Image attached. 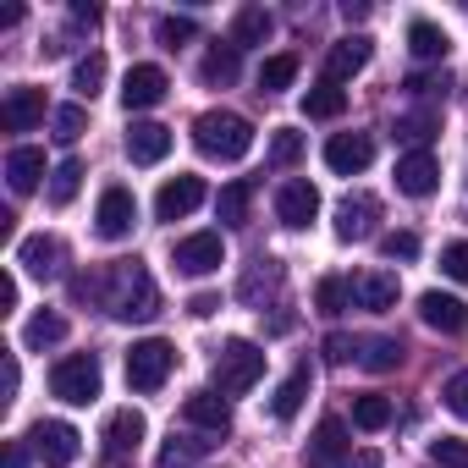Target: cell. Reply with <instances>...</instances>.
Masks as SVG:
<instances>
[{
    "label": "cell",
    "mask_w": 468,
    "mask_h": 468,
    "mask_svg": "<svg viewBox=\"0 0 468 468\" xmlns=\"http://www.w3.org/2000/svg\"><path fill=\"white\" fill-rule=\"evenodd\" d=\"M94 298H100L116 320H154V314H160V287H154V276H149L138 260H116V265L94 282Z\"/></svg>",
    "instance_id": "6da1fadb"
},
{
    "label": "cell",
    "mask_w": 468,
    "mask_h": 468,
    "mask_svg": "<svg viewBox=\"0 0 468 468\" xmlns=\"http://www.w3.org/2000/svg\"><path fill=\"white\" fill-rule=\"evenodd\" d=\"M193 144H198L209 160H243V154L254 149V127H249V116H238V111H204V116L193 122Z\"/></svg>",
    "instance_id": "7a4b0ae2"
},
{
    "label": "cell",
    "mask_w": 468,
    "mask_h": 468,
    "mask_svg": "<svg viewBox=\"0 0 468 468\" xmlns=\"http://www.w3.org/2000/svg\"><path fill=\"white\" fill-rule=\"evenodd\" d=\"M260 375H265V347L249 342V336H231V342L215 353V386H220L226 397H243Z\"/></svg>",
    "instance_id": "3957f363"
},
{
    "label": "cell",
    "mask_w": 468,
    "mask_h": 468,
    "mask_svg": "<svg viewBox=\"0 0 468 468\" xmlns=\"http://www.w3.org/2000/svg\"><path fill=\"white\" fill-rule=\"evenodd\" d=\"M171 369H176V347L171 342L149 336V342H133L127 347V386L133 391H160L171 380Z\"/></svg>",
    "instance_id": "277c9868"
},
{
    "label": "cell",
    "mask_w": 468,
    "mask_h": 468,
    "mask_svg": "<svg viewBox=\"0 0 468 468\" xmlns=\"http://www.w3.org/2000/svg\"><path fill=\"white\" fill-rule=\"evenodd\" d=\"M50 391L72 408H89L100 397V358L94 353H67L56 369H50Z\"/></svg>",
    "instance_id": "5b68a950"
},
{
    "label": "cell",
    "mask_w": 468,
    "mask_h": 468,
    "mask_svg": "<svg viewBox=\"0 0 468 468\" xmlns=\"http://www.w3.org/2000/svg\"><path fill=\"white\" fill-rule=\"evenodd\" d=\"M28 441H34V457H39L45 468H72L78 452H83V435H78L67 419H39V424L28 430Z\"/></svg>",
    "instance_id": "8992f818"
},
{
    "label": "cell",
    "mask_w": 468,
    "mask_h": 468,
    "mask_svg": "<svg viewBox=\"0 0 468 468\" xmlns=\"http://www.w3.org/2000/svg\"><path fill=\"white\" fill-rule=\"evenodd\" d=\"M176 271L182 276H209V271H220L226 265V243H220V231H193V238H182L176 243Z\"/></svg>",
    "instance_id": "52a82bcc"
},
{
    "label": "cell",
    "mask_w": 468,
    "mask_h": 468,
    "mask_svg": "<svg viewBox=\"0 0 468 468\" xmlns=\"http://www.w3.org/2000/svg\"><path fill=\"white\" fill-rule=\"evenodd\" d=\"M314 215H320V187H314V182L292 176V182H282V187H276V220H282V226L303 231Z\"/></svg>",
    "instance_id": "ba28073f"
},
{
    "label": "cell",
    "mask_w": 468,
    "mask_h": 468,
    "mask_svg": "<svg viewBox=\"0 0 468 468\" xmlns=\"http://www.w3.org/2000/svg\"><path fill=\"white\" fill-rule=\"evenodd\" d=\"M133 220H138V198L127 187H105L100 193V209H94V231H100L105 243H116V238H127V231H133Z\"/></svg>",
    "instance_id": "9c48e42d"
},
{
    "label": "cell",
    "mask_w": 468,
    "mask_h": 468,
    "mask_svg": "<svg viewBox=\"0 0 468 468\" xmlns=\"http://www.w3.org/2000/svg\"><path fill=\"white\" fill-rule=\"evenodd\" d=\"M375 220H380V198L375 193H353L336 204V238L342 243H364L375 238Z\"/></svg>",
    "instance_id": "30bf717a"
},
{
    "label": "cell",
    "mask_w": 468,
    "mask_h": 468,
    "mask_svg": "<svg viewBox=\"0 0 468 468\" xmlns=\"http://www.w3.org/2000/svg\"><path fill=\"white\" fill-rule=\"evenodd\" d=\"M165 72L160 67H149V61H138V67H127V78H122V105L127 111H149V105H160L165 100Z\"/></svg>",
    "instance_id": "8fae6325"
},
{
    "label": "cell",
    "mask_w": 468,
    "mask_h": 468,
    "mask_svg": "<svg viewBox=\"0 0 468 468\" xmlns=\"http://www.w3.org/2000/svg\"><path fill=\"white\" fill-rule=\"evenodd\" d=\"M435 182H441V165H435L430 149H408V154L397 160V193H408V198H430Z\"/></svg>",
    "instance_id": "7c38bea8"
},
{
    "label": "cell",
    "mask_w": 468,
    "mask_h": 468,
    "mask_svg": "<svg viewBox=\"0 0 468 468\" xmlns=\"http://www.w3.org/2000/svg\"><path fill=\"white\" fill-rule=\"evenodd\" d=\"M419 320L430 331H441V336H463L468 331V303L452 298V292H424L419 298Z\"/></svg>",
    "instance_id": "4fadbf2b"
},
{
    "label": "cell",
    "mask_w": 468,
    "mask_h": 468,
    "mask_svg": "<svg viewBox=\"0 0 468 468\" xmlns=\"http://www.w3.org/2000/svg\"><path fill=\"white\" fill-rule=\"evenodd\" d=\"M375 160V138L369 133H336L331 144H325V165L336 171V176H353V171H364Z\"/></svg>",
    "instance_id": "5bb4252c"
},
{
    "label": "cell",
    "mask_w": 468,
    "mask_h": 468,
    "mask_svg": "<svg viewBox=\"0 0 468 468\" xmlns=\"http://www.w3.org/2000/svg\"><path fill=\"white\" fill-rule=\"evenodd\" d=\"M204 204V176H171L160 193H154V215L160 220H182Z\"/></svg>",
    "instance_id": "9a60e30c"
},
{
    "label": "cell",
    "mask_w": 468,
    "mask_h": 468,
    "mask_svg": "<svg viewBox=\"0 0 468 468\" xmlns=\"http://www.w3.org/2000/svg\"><path fill=\"white\" fill-rule=\"evenodd\" d=\"M144 413L138 408H122V413H111L105 419V452L116 457V463H127V457H138V446H144Z\"/></svg>",
    "instance_id": "2e32d148"
},
{
    "label": "cell",
    "mask_w": 468,
    "mask_h": 468,
    "mask_svg": "<svg viewBox=\"0 0 468 468\" xmlns=\"http://www.w3.org/2000/svg\"><path fill=\"white\" fill-rule=\"evenodd\" d=\"M39 122H45V89H6V100H0V127L28 133Z\"/></svg>",
    "instance_id": "e0dca14e"
},
{
    "label": "cell",
    "mask_w": 468,
    "mask_h": 468,
    "mask_svg": "<svg viewBox=\"0 0 468 468\" xmlns=\"http://www.w3.org/2000/svg\"><path fill=\"white\" fill-rule=\"evenodd\" d=\"M309 468H347V424L342 419H320L314 441H309Z\"/></svg>",
    "instance_id": "ac0fdd59"
},
{
    "label": "cell",
    "mask_w": 468,
    "mask_h": 468,
    "mask_svg": "<svg viewBox=\"0 0 468 468\" xmlns=\"http://www.w3.org/2000/svg\"><path fill=\"white\" fill-rule=\"evenodd\" d=\"M127 154H133V165H160V160L171 154V127H160V122H133V127H127Z\"/></svg>",
    "instance_id": "d6986e66"
},
{
    "label": "cell",
    "mask_w": 468,
    "mask_h": 468,
    "mask_svg": "<svg viewBox=\"0 0 468 468\" xmlns=\"http://www.w3.org/2000/svg\"><path fill=\"white\" fill-rule=\"evenodd\" d=\"M397 276L391 271H364V276H353V303L358 309H369V314H386V309H397Z\"/></svg>",
    "instance_id": "ffe728a7"
},
{
    "label": "cell",
    "mask_w": 468,
    "mask_h": 468,
    "mask_svg": "<svg viewBox=\"0 0 468 468\" xmlns=\"http://www.w3.org/2000/svg\"><path fill=\"white\" fill-rule=\"evenodd\" d=\"M182 419L198 424V430H209V435H226V430H231V402H226L220 391H193V397L182 402Z\"/></svg>",
    "instance_id": "44dd1931"
},
{
    "label": "cell",
    "mask_w": 468,
    "mask_h": 468,
    "mask_svg": "<svg viewBox=\"0 0 468 468\" xmlns=\"http://www.w3.org/2000/svg\"><path fill=\"white\" fill-rule=\"evenodd\" d=\"M369 56H375L369 39H336V45L325 50V83H347L353 72L369 67Z\"/></svg>",
    "instance_id": "7402d4cb"
},
{
    "label": "cell",
    "mask_w": 468,
    "mask_h": 468,
    "mask_svg": "<svg viewBox=\"0 0 468 468\" xmlns=\"http://www.w3.org/2000/svg\"><path fill=\"white\" fill-rule=\"evenodd\" d=\"M238 72H243V50L238 45H209V56L198 61V78L209 83V89H231V83H238Z\"/></svg>",
    "instance_id": "603a6c76"
},
{
    "label": "cell",
    "mask_w": 468,
    "mask_h": 468,
    "mask_svg": "<svg viewBox=\"0 0 468 468\" xmlns=\"http://www.w3.org/2000/svg\"><path fill=\"white\" fill-rule=\"evenodd\" d=\"M39 176H45V149L17 144V149L6 154V182H12V193H34V187H39Z\"/></svg>",
    "instance_id": "cb8c5ba5"
},
{
    "label": "cell",
    "mask_w": 468,
    "mask_h": 468,
    "mask_svg": "<svg viewBox=\"0 0 468 468\" xmlns=\"http://www.w3.org/2000/svg\"><path fill=\"white\" fill-rule=\"evenodd\" d=\"M17 265H23L28 276L50 282V276L61 271V243H56V238H23V243H17Z\"/></svg>",
    "instance_id": "d4e9b609"
},
{
    "label": "cell",
    "mask_w": 468,
    "mask_h": 468,
    "mask_svg": "<svg viewBox=\"0 0 468 468\" xmlns=\"http://www.w3.org/2000/svg\"><path fill=\"white\" fill-rule=\"evenodd\" d=\"M309 386H314V369H309V364H298V369H292V375H287V380L276 386V397H271V413H276V419L287 424V419H292V413L303 408Z\"/></svg>",
    "instance_id": "484cf974"
},
{
    "label": "cell",
    "mask_w": 468,
    "mask_h": 468,
    "mask_svg": "<svg viewBox=\"0 0 468 468\" xmlns=\"http://www.w3.org/2000/svg\"><path fill=\"white\" fill-rule=\"evenodd\" d=\"M358 364H364L369 375H391V369L402 364V342H397V336H364V342H358Z\"/></svg>",
    "instance_id": "4316f807"
},
{
    "label": "cell",
    "mask_w": 468,
    "mask_h": 468,
    "mask_svg": "<svg viewBox=\"0 0 468 468\" xmlns=\"http://www.w3.org/2000/svg\"><path fill=\"white\" fill-rule=\"evenodd\" d=\"M271 12L265 6H243L238 17H231V45H238V50H249V45H265L271 39Z\"/></svg>",
    "instance_id": "83f0119b"
},
{
    "label": "cell",
    "mask_w": 468,
    "mask_h": 468,
    "mask_svg": "<svg viewBox=\"0 0 468 468\" xmlns=\"http://www.w3.org/2000/svg\"><path fill=\"white\" fill-rule=\"evenodd\" d=\"M254 193H260V187H254L249 176H238V182H226V187H220V198H215L220 220H226V226H243V220H249V204H254Z\"/></svg>",
    "instance_id": "f1b7e54d"
},
{
    "label": "cell",
    "mask_w": 468,
    "mask_h": 468,
    "mask_svg": "<svg viewBox=\"0 0 468 468\" xmlns=\"http://www.w3.org/2000/svg\"><path fill=\"white\" fill-rule=\"evenodd\" d=\"M342 111H347L342 83H314V89L303 94V116H314V122H336Z\"/></svg>",
    "instance_id": "f546056e"
},
{
    "label": "cell",
    "mask_w": 468,
    "mask_h": 468,
    "mask_svg": "<svg viewBox=\"0 0 468 468\" xmlns=\"http://www.w3.org/2000/svg\"><path fill=\"white\" fill-rule=\"evenodd\" d=\"M347 303H353V282H347V276H320L314 309H320L325 320H336V314H347Z\"/></svg>",
    "instance_id": "4dcf8cb0"
},
{
    "label": "cell",
    "mask_w": 468,
    "mask_h": 468,
    "mask_svg": "<svg viewBox=\"0 0 468 468\" xmlns=\"http://www.w3.org/2000/svg\"><path fill=\"white\" fill-rule=\"evenodd\" d=\"M408 50H413L419 61H441V56L452 50V39H446V34H441L435 23H424V17H419V23L408 28Z\"/></svg>",
    "instance_id": "1f68e13d"
},
{
    "label": "cell",
    "mask_w": 468,
    "mask_h": 468,
    "mask_svg": "<svg viewBox=\"0 0 468 468\" xmlns=\"http://www.w3.org/2000/svg\"><path fill=\"white\" fill-rule=\"evenodd\" d=\"M61 336H67V320L45 309V314H34V320H28V331H23V347H34V353H45V347H56Z\"/></svg>",
    "instance_id": "d6a6232c"
},
{
    "label": "cell",
    "mask_w": 468,
    "mask_h": 468,
    "mask_svg": "<svg viewBox=\"0 0 468 468\" xmlns=\"http://www.w3.org/2000/svg\"><path fill=\"white\" fill-rule=\"evenodd\" d=\"M72 89H78V100H94V94L105 89V56H100V50H89V56L72 67Z\"/></svg>",
    "instance_id": "836d02e7"
},
{
    "label": "cell",
    "mask_w": 468,
    "mask_h": 468,
    "mask_svg": "<svg viewBox=\"0 0 468 468\" xmlns=\"http://www.w3.org/2000/svg\"><path fill=\"white\" fill-rule=\"evenodd\" d=\"M292 78H298V56L292 50L287 56H271L260 67V94H282V89H292Z\"/></svg>",
    "instance_id": "e575fe53"
},
{
    "label": "cell",
    "mask_w": 468,
    "mask_h": 468,
    "mask_svg": "<svg viewBox=\"0 0 468 468\" xmlns=\"http://www.w3.org/2000/svg\"><path fill=\"white\" fill-rule=\"evenodd\" d=\"M435 127H441V111H413V116H397V138L402 144H430L435 138Z\"/></svg>",
    "instance_id": "d590c367"
},
{
    "label": "cell",
    "mask_w": 468,
    "mask_h": 468,
    "mask_svg": "<svg viewBox=\"0 0 468 468\" xmlns=\"http://www.w3.org/2000/svg\"><path fill=\"white\" fill-rule=\"evenodd\" d=\"M78 187H83V160H61L50 171V204H72Z\"/></svg>",
    "instance_id": "8d00e7d4"
},
{
    "label": "cell",
    "mask_w": 468,
    "mask_h": 468,
    "mask_svg": "<svg viewBox=\"0 0 468 468\" xmlns=\"http://www.w3.org/2000/svg\"><path fill=\"white\" fill-rule=\"evenodd\" d=\"M391 413H397L391 397H358V402H353V424H358V430H386Z\"/></svg>",
    "instance_id": "74e56055"
},
{
    "label": "cell",
    "mask_w": 468,
    "mask_h": 468,
    "mask_svg": "<svg viewBox=\"0 0 468 468\" xmlns=\"http://www.w3.org/2000/svg\"><path fill=\"white\" fill-rule=\"evenodd\" d=\"M303 160V133H292V127H276V138H271V165H298Z\"/></svg>",
    "instance_id": "f35d334b"
},
{
    "label": "cell",
    "mask_w": 468,
    "mask_h": 468,
    "mask_svg": "<svg viewBox=\"0 0 468 468\" xmlns=\"http://www.w3.org/2000/svg\"><path fill=\"white\" fill-rule=\"evenodd\" d=\"M193 34H198V23H193V17H160V23H154V39H160L165 50H176V45H187Z\"/></svg>",
    "instance_id": "ab89813d"
},
{
    "label": "cell",
    "mask_w": 468,
    "mask_h": 468,
    "mask_svg": "<svg viewBox=\"0 0 468 468\" xmlns=\"http://www.w3.org/2000/svg\"><path fill=\"white\" fill-rule=\"evenodd\" d=\"M83 127H89V111H83V105H61V111H56V138H61V144H78Z\"/></svg>",
    "instance_id": "60d3db41"
},
{
    "label": "cell",
    "mask_w": 468,
    "mask_h": 468,
    "mask_svg": "<svg viewBox=\"0 0 468 468\" xmlns=\"http://www.w3.org/2000/svg\"><path fill=\"white\" fill-rule=\"evenodd\" d=\"M430 463H441V468H468V441H452V435L430 441Z\"/></svg>",
    "instance_id": "b9f144b4"
},
{
    "label": "cell",
    "mask_w": 468,
    "mask_h": 468,
    "mask_svg": "<svg viewBox=\"0 0 468 468\" xmlns=\"http://www.w3.org/2000/svg\"><path fill=\"white\" fill-rule=\"evenodd\" d=\"M441 402H446L457 419H468V369H457V375L441 386Z\"/></svg>",
    "instance_id": "7bdbcfd3"
},
{
    "label": "cell",
    "mask_w": 468,
    "mask_h": 468,
    "mask_svg": "<svg viewBox=\"0 0 468 468\" xmlns=\"http://www.w3.org/2000/svg\"><path fill=\"white\" fill-rule=\"evenodd\" d=\"M380 254H386V260H419V238H413V231H386V238H380Z\"/></svg>",
    "instance_id": "ee69618b"
},
{
    "label": "cell",
    "mask_w": 468,
    "mask_h": 468,
    "mask_svg": "<svg viewBox=\"0 0 468 468\" xmlns=\"http://www.w3.org/2000/svg\"><path fill=\"white\" fill-rule=\"evenodd\" d=\"M441 271L468 287V243H446V249H441Z\"/></svg>",
    "instance_id": "f6af8a7d"
},
{
    "label": "cell",
    "mask_w": 468,
    "mask_h": 468,
    "mask_svg": "<svg viewBox=\"0 0 468 468\" xmlns=\"http://www.w3.org/2000/svg\"><path fill=\"white\" fill-rule=\"evenodd\" d=\"M260 287H282V265H271V260H265V271H254V276L243 282V298H249V303H260Z\"/></svg>",
    "instance_id": "bcb514c9"
},
{
    "label": "cell",
    "mask_w": 468,
    "mask_h": 468,
    "mask_svg": "<svg viewBox=\"0 0 468 468\" xmlns=\"http://www.w3.org/2000/svg\"><path fill=\"white\" fill-rule=\"evenodd\" d=\"M347 358H358V342L353 336H325V364H347Z\"/></svg>",
    "instance_id": "7dc6e473"
},
{
    "label": "cell",
    "mask_w": 468,
    "mask_h": 468,
    "mask_svg": "<svg viewBox=\"0 0 468 468\" xmlns=\"http://www.w3.org/2000/svg\"><path fill=\"white\" fill-rule=\"evenodd\" d=\"M100 17H105L100 6H89V0H72V28H89V34H94V28H100Z\"/></svg>",
    "instance_id": "c3c4849f"
},
{
    "label": "cell",
    "mask_w": 468,
    "mask_h": 468,
    "mask_svg": "<svg viewBox=\"0 0 468 468\" xmlns=\"http://www.w3.org/2000/svg\"><path fill=\"white\" fill-rule=\"evenodd\" d=\"M435 89H446V78H430V72H413L408 78V94H419V100H430Z\"/></svg>",
    "instance_id": "681fc988"
},
{
    "label": "cell",
    "mask_w": 468,
    "mask_h": 468,
    "mask_svg": "<svg viewBox=\"0 0 468 468\" xmlns=\"http://www.w3.org/2000/svg\"><path fill=\"white\" fill-rule=\"evenodd\" d=\"M215 309H220V298H215V292H193V298H187V314H193V320H209Z\"/></svg>",
    "instance_id": "f907efd6"
},
{
    "label": "cell",
    "mask_w": 468,
    "mask_h": 468,
    "mask_svg": "<svg viewBox=\"0 0 468 468\" xmlns=\"http://www.w3.org/2000/svg\"><path fill=\"white\" fill-rule=\"evenodd\" d=\"M0 309H17V276H0Z\"/></svg>",
    "instance_id": "816d5d0a"
},
{
    "label": "cell",
    "mask_w": 468,
    "mask_h": 468,
    "mask_svg": "<svg viewBox=\"0 0 468 468\" xmlns=\"http://www.w3.org/2000/svg\"><path fill=\"white\" fill-rule=\"evenodd\" d=\"M342 17H347V23H364L369 6H364V0H342Z\"/></svg>",
    "instance_id": "f5cc1de1"
},
{
    "label": "cell",
    "mask_w": 468,
    "mask_h": 468,
    "mask_svg": "<svg viewBox=\"0 0 468 468\" xmlns=\"http://www.w3.org/2000/svg\"><path fill=\"white\" fill-rule=\"evenodd\" d=\"M17 380H23L17 375V358H6V402H17Z\"/></svg>",
    "instance_id": "db71d44e"
},
{
    "label": "cell",
    "mask_w": 468,
    "mask_h": 468,
    "mask_svg": "<svg viewBox=\"0 0 468 468\" xmlns=\"http://www.w3.org/2000/svg\"><path fill=\"white\" fill-rule=\"evenodd\" d=\"M6 468H28V452H23V441H12V446H6Z\"/></svg>",
    "instance_id": "11a10c76"
},
{
    "label": "cell",
    "mask_w": 468,
    "mask_h": 468,
    "mask_svg": "<svg viewBox=\"0 0 468 468\" xmlns=\"http://www.w3.org/2000/svg\"><path fill=\"white\" fill-rule=\"evenodd\" d=\"M347 468H380V452H358V457H347Z\"/></svg>",
    "instance_id": "9f6ffc18"
}]
</instances>
